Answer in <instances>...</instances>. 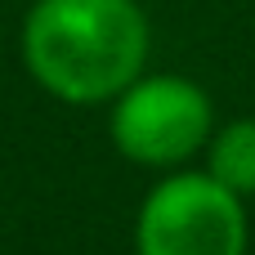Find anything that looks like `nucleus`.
<instances>
[{"mask_svg":"<svg viewBox=\"0 0 255 255\" xmlns=\"http://www.w3.org/2000/svg\"><path fill=\"white\" fill-rule=\"evenodd\" d=\"M215 99L202 81L179 72H143L108 103L112 148L143 170L193 166L215 134Z\"/></svg>","mask_w":255,"mask_h":255,"instance_id":"nucleus-2","label":"nucleus"},{"mask_svg":"<svg viewBox=\"0 0 255 255\" xmlns=\"http://www.w3.org/2000/svg\"><path fill=\"white\" fill-rule=\"evenodd\" d=\"M152 22L139 0H31L18 27L22 72L67 108H108L148 72Z\"/></svg>","mask_w":255,"mask_h":255,"instance_id":"nucleus-1","label":"nucleus"},{"mask_svg":"<svg viewBox=\"0 0 255 255\" xmlns=\"http://www.w3.org/2000/svg\"><path fill=\"white\" fill-rule=\"evenodd\" d=\"M202 170L211 179H220L229 193H238L242 202L255 197V117H229L215 126L206 152H202Z\"/></svg>","mask_w":255,"mask_h":255,"instance_id":"nucleus-4","label":"nucleus"},{"mask_svg":"<svg viewBox=\"0 0 255 255\" xmlns=\"http://www.w3.org/2000/svg\"><path fill=\"white\" fill-rule=\"evenodd\" d=\"M134 255H251V215L202 166L166 170L134 211Z\"/></svg>","mask_w":255,"mask_h":255,"instance_id":"nucleus-3","label":"nucleus"}]
</instances>
